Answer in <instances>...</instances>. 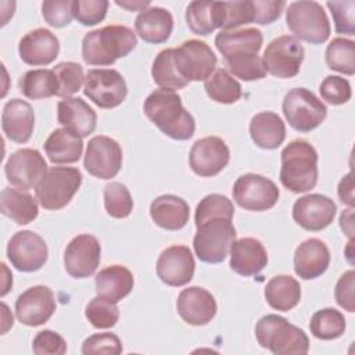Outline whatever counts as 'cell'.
<instances>
[{
  "mask_svg": "<svg viewBox=\"0 0 355 355\" xmlns=\"http://www.w3.org/2000/svg\"><path fill=\"white\" fill-rule=\"evenodd\" d=\"M137 44L136 33L125 25H107L87 32L82 40V57L89 65H111Z\"/></svg>",
  "mask_w": 355,
  "mask_h": 355,
  "instance_id": "3957f363",
  "label": "cell"
},
{
  "mask_svg": "<svg viewBox=\"0 0 355 355\" xmlns=\"http://www.w3.org/2000/svg\"><path fill=\"white\" fill-rule=\"evenodd\" d=\"M143 110L147 118L171 139L187 140L194 135V118L186 111L180 96L173 90H154L144 100Z\"/></svg>",
  "mask_w": 355,
  "mask_h": 355,
  "instance_id": "7a4b0ae2",
  "label": "cell"
},
{
  "mask_svg": "<svg viewBox=\"0 0 355 355\" xmlns=\"http://www.w3.org/2000/svg\"><path fill=\"white\" fill-rule=\"evenodd\" d=\"M236 240V229L232 219L212 218L200 226L193 240L196 255L207 263L222 262Z\"/></svg>",
  "mask_w": 355,
  "mask_h": 355,
  "instance_id": "52a82bcc",
  "label": "cell"
},
{
  "mask_svg": "<svg viewBox=\"0 0 355 355\" xmlns=\"http://www.w3.org/2000/svg\"><path fill=\"white\" fill-rule=\"evenodd\" d=\"M330 263V251L319 239L302 241L294 252V270L304 279H316L326 272Z\"/></svg>",
  "mask_w": 355,
  "mask_h": 355,
  "instance_id": "484cf974",
  "label": "cell"
},
{
  "mask_svg": "<svg viewBox=\"0 0 355 355\" xmlns=\"http://www.w3.org/2000/svg\"><path fill=\"white\" fill-rule=\"evenodd\" d=\"M53 71L57 75V79L60 83L57 96L62 98H69L72 94H75L80 89L86 78L83 75L82 67L72 61L60 62L53 68Z\"/></svg>",
  "mask_w": 355,
  "mask_h": 355,
  "instance_id": "f6af8a7d",
  "label": "cell"
},
{
  "mask_svg": "<svg viewBox=\"0 0 355 355\" xmlns=\"http://www.w3.org/2000/svg\"><path fill=\"white\" fill-rule=\"evenodd\" d=\"M1 214L17 225H26L37 216V202L28 191L22 189H3L0 194Z\"/></svg>",
  "mask_w": 355,
  "mask_h": 355,
  "instance_id": "d6a6232c",
  "label": "cell"
},
{
  "mask_svg": "<svg viewBox=\"0 0 355 355\" xmlns=\"http://www.w3.org/2000/svg\"><path fill=\"white\" fill-rule=\"evenodd\" d=\"M255 22L254 0L222 1V29L234 31L241 25Z\"/></svg>",
  "mask_w": 355,
  "mask_h": 355,
  "instance_id": "7bdbcfd3",
  "label": "cell"
},
{
  "mask_svg": "<svg viewBox=\"0 0 355 355\" xmlns=\"http://www.w3.org/2000/svg\"><path fill=\"white\" fill-rule=\"evenodd\" d=\"M326 62L330 69L354 75L355 73V43L354 40L336 37L326 49Z\"/></svg>",
  "mask_w": 355,
  "mask_h": 355,
  "instance_id": "ab89813d",
  "label": "cell"
},
{
  "mask_svg": "<svg viewBox=\"0 0 355 355\" xmlns=\"http://www.w3.org/2000/svg\"><path fill=\"white\" fill-rule=\"evenodd\" d=\"M44 151L53 164H73L83 151L82 137L62 128L50 133L44 143Z\"/></svg>",
  "mask_w": 355,
  "mask_h": 355,
  "instance_id": "1f68e13d",
  "label": "cell"
},
{
  "mask_svg": "<svg viewBox=\"0 0 355 355\" xmlns=\"http://www.w3.org/2000/svg\"><path fill=\"white\" fill-rule=\"evenodd\" d=\"M233 200L247 211H266L279 200L277 186L268 178L257 173H245L233 184Z\"/></svg>",
  "mask_w": 355,
  "mask_h": 355,
  "instance_id": "8fae6325",
  "label": "cell"
},
{
  "mask_svg": "<svg viewBox=\"0 0 355 355\" xmlns=\"http://www.w3.org/2000/svg\"><path fill=\"white\" fill-rule=\"evenodd\" d=\"M230 151L226 143L216 136L197 140L189 154L193 172L198 176L209 178L218 175L229 162Z\"/></svg>",
  "mask_w": 355,
  "mask_h": 355,
  "instance_id": "ac0fdd59",
  "label": "cell"
},
{
  "mask_svg": "<svg viewBox=\"0 0 355 355\" xmlns=\"http://www.w3.org/2000/svg\"><path fill=\"white\" fill-rule=\"evenodd\" d=\"M337 212L334 201L323 194H308L298 198L293 207L294 220L305 230L319 232L327 227Z\"/></svg>",
  "mask_w": 355,
  "mask_h": 355,
  "instance_id": "44dd1931",
  "label": "cell"
},
{
  "mask_svg": "<svg viewBox=\"0 0 355 355\" xmlns=\"http://www.w3.org/2000/svg\"><path fill=\"white\" fill-rule=\"evenodd\" d=\"M35 114L29 103L12 98L6 103L1 112V128L4 135L15 143H26L33 132Z\"/></svg>",
  "mask_w": 355,
  "mask_h": 355,
  "instance_id": "d4e9b609",
  "label": "cell"
},
{
  "mask_svg": "<svg viewBox=\"0 0 355 355\" xmlns=\"http://www.w3.org/2000/svg\"><path fill=\"white\" fill-rule=\"evenodd\" d=\"M108 6L107 0H73V18L82 25H96L104 19Z\"/></svg>",
  "mask_w": 355,
  "mask_h": 355,
  "instance_id": "bcb514c9",
  "label": "cell"
},
{
  "mask_svg": "<svg viewBox=\"0 0 355 355\" xmlns=\"http://www.w3.org/2000/svg\"><path fill=\"white\" fill-rule=\"evenodd\" d=\"M82 183V173L72 166L49 168L35 187L36 198L44 209L57 211L64 208Z\"/></svg>",
  "mask_w": 355,
  "mask_h": 355,
  "instance_id": "8992f818",
  "label": "cell"
},
{
  "mask_svg": "<svg viewBox=\"0 0 355 355\" xmlns=\"http://www.w3.org/2000/svg\"><path fill=\"white\" fill-rule=\"evenodd\" d=\"M151 75L154 82L161 87V89H168V90H179L183 89L189 82L183 79L173 62V49H165L158 53L153 62L151 68Z\"/></svg>",
  "mask_w": 355,
  "mask_h": 355,
  "instance_id": "74e56055",
  "label": "cell"
},
{
  "mask_svg": "<svg viewBox=\"0 0 355 355\" xmlns=\"http://www.w3.org/2000/svg\"><path fill=\"white\" fill-rule=\"evenodd\" d=\"M283 114L291 128L306 133L318 128L324 121L327 108L308 89L295 87L284 96Z\"/></svg>",
  "mask_w": 355,
  "mask_h": 355,
  "instance_id": "9c48e42d",
  "label": "cell"
},
{
  "mask_svg": "<svg viewBox=\"0 0 355 355\" xmlns=\"http://www.w3.org/2000/svg\"><path fill=\"white\" fill-rule=\"evenodd\" d=\"M284 6L283 0H254L255 24H272L280 17Z\"/></svg>",
  "mask_w": 355,
  "mask_h": 355,
  "instance_id": "db71d44e",
  "label": "cell"
},
{
  "mask_svg": "<svg viewBox=\"0 0 355 355\" xmlns=\"http://www.w3.org/2000/svg\"><path fill=\"white\" fill-rule=\"evenodd\" d=\"M58 122L72 133L86 137L94 132L97 125L96 111L82 98H64L57 105Z\"/></svg>",
  "mask_w": 355,
  "mask_h": 355,
  "instance_id": "4316f807",
  "label": "cell"
},
{
  "mask_svg": "<svg viewBox=\"0 0 355 355\" xmlns=\"http://www.w3.org/2000/svg\"><path fill=\"white\" fill-rule=\"evenodd\" d=\"M340 226L343 229V232L352 239V233H354V223H352V209H345L343 211L341 216H340Z\"/></svg>",
  "mask_w": 355,
  "mask_h": 355,
  "instance_id": "9f6ffc18",
  "label": "cell"
},
{
  "mask_svg": "<svg viewBox=\"0 0 355 355\" xmlns=\"http://www.w3.org/2000/svg\"><path fill=\"white\" fill-rule=\"evenodd\" d=\"M326 6L331 11L336 32L344 35H355V1L354 0H344V1H327Z\"/></svg>",
  "mask_w": 355,
  "mask_h": 355,
  "instance_id": "c3c4849f",
  "label": "cell"
},
{
  "mask_svg": "<svg viewBox=\"0 0 355 355\" xmlns=\"http://www.w3.org/2000/svg\"><path fill=\"white\" fill-rule=\"evenodd\" d=\"M309 329L319 340H334L345 331V318L334 308H324L312 315Z\"/></svg>",
  "mask_w": 355,
  "mask_h": 355,
  "instance_id": "f35d334b",
  "label": "cell"
},
{
  "mask_svg": "<svg viewBox=\"0 0 355 355\" xmlns=\"http://www.w3.org/2000/svg\"><path fill=\"white\" fill-rule=\"evenodd\" d=\"M176 308L180 318L191 326L208 324L218 309L214 295L198 286L182 290L176 301Z\"/></svg>",
  "mask_w": 355,
  "mask_h": 355,
  "instance_id": "7402d4cb",
  "label": "cell"
},
{
  "mask_svg": "<svg viewBox=\"0 0 355 355\" xmlns=\"http://www.w3.org/2000/svg\"><path fill=\"white\" fill-rule=\"evenodd\" d=\"M150 215L157 226L166 230H179L189 222L190 208L183 198L164 194L151 202Z\"/></svg>",
  "mask_w": 355,
  "mask_h": 355,
  "instance_id": "83f0119b",
  "label": "cell"
},
{
  "mask_svg": "<svg viewBox=\"0 0 355 355\" xmlns=\"http://www.w3.org/2000/svg\"><path fill=\"white\" fill-rule=\"evenodd\" d=\"M262 42V32L257 28L220 31L215 36V46L225 57L229 71L243 80H257L266 76L262 58L258 55Z\"/></svg>",
  "mask_w": 355,
  "mask_h": 355,
  "instance_id": "6da1fadb",
  "label": "cell"
},
{
  "mask_svg": "<svg viewBox=\"0 0 355 355\" xmlns=\"http://www.w3.org/2000/svg\"><path fill=\"white\" fill-rule=\"evenodd\" d=\"M7 257L11 265L21 272H36L47 261L46 241L35 232H17L7 245Z\"/></svg>",
  "mask_w": 355,
  "mask_h": 355,
  "instance_id": "5bb4252c",
  "label": "cell"
},
{
  "mask_svg": "<svg viewBox=\"0 0 355 355\" xmlns=\"http://www.w3.org/2000/svg\"><path fill=\"white\" fill-rule=\"evenodd\" d=\"M83 93L100 108H115L126 98L128 86L116 69H89Z\"/></svg>",
  "mask_w": 355,
  "mask_h": 355,
  "instance_id": "4fadbf2b",
  "label": "cell"
},
{
  "mask_svg": "<svg viewBox=\"0 0 355 355\" xmlns=\"http://www.w3.org/2000/svg\"><path fill=\"white\" fill-rule=\"evenodd\" d=\"M135 29L147 43H164L173 29L172 14L162 7H148L136 17Z\"/></svg>",
  "mask_w": 355,
  "mask_h": 355,
  "instance_id": "f1b7e54d",
  "label": "cell"
},
{
  "mask_svg": "<svg viewBox=\"0 0 355 355\" xmlns=\"http://www.w3.org/2000/svg\"><path fill=\"white\" fill-rule=\"evenodd\" d=\"M216 55L211 47L201 40H186L173 49V62L179 75L190 80H205L216 67Z\"/></svg>",
  "mask_w": 355,
  "mask_h": 355,
  "instance_id": "30bf717a",
  "label": "cell"
},
{
  "mask_svg": "<svg viewBox=\"0 0 355 355\" xmlns=\"http://www.w3.org/2000/svg\"><path fill=\"white\" fill-rule=\"evenodd\" d=\"M55 306L54 293L47 286H33L17 298L15 313L22 324L35 327L46 323Z\"/></svg>",
  "mask_w": 355,
  "mask_h": 355,
  "instance_id": "d6986e66",
  "label": "cell"
},
{
  "mask_svg": "<svg viewBox=\"0 0 355 355\" xmlns=\"http://www.w3.org/2000/svg\"><path fill=\"white\" fill-rule=\"evenodd\" d=\"M204 89L211 100L220 104H233L241 97V85L223 68L205 79Z\"/></svg>",
  "mask_w": 355,
  "mask_h": 355,
  "instance_id": "8d00e7d4",
  "label": "cell"
},
{
  "mask_svg": "<svg viewBox=\"0 0 355 355\" xmlns=\"http://www.w3.org/2000/svg\"><path fill=\"white\" fill-rule=\"evenodd\" d=\"M118 6L129 10V11H144L147 10V7L150 6V1H119L116 0L115 1Z\"/></svg>",
  "mask_w": 355,
  "mask_h": 355,
  "instance_id": "6f0895ef",
  "label": "cell"
},
{
  "mask_svg": "<svg viewBox=\"0 0 355 355\" xmlns=\"http://www.w3.org/2000/svg\"><path fill=\"white\" fill-rule=\"evenodd\" d=\"M354 287H355V272L348 270L338 279L334 290L337 304L348 312L355 311Z\"/></svg>",
  "mask_w": 355,
  "mask_h": 355,
  "instance_id": "f5cc1de1",
  "label": "cell"
},
{
  "mask_svg": "<svg viewBox=\"0 0 355 355\" xmlns=\"http://www.w3.org/2000/svg\"><path fill=\"white\" fill-rule=\"evenodd\" d=\"M72 4H73L72 0L43 1L42 14L44 21L54 28H62L68 25L73 18Z\"/></svg>",
  "mask_w": 355,
  "mask_h": 355,
  "instance_id": "f907efd6",
  "label": "cell"
},
{
  "mask_svg": "<svg viewBox=\"0 0 355 355\" xmlns=\"http://www.w3.org/2000/svg\"><path fill=\"white\" fill-rule=\"evenodd\" d=\"M250 135L258 147L273 150L284 141L286 126L277 114L263 111L252 116L250 122Z\"/></svg>",
  "mask_w": 355,
  "mask_h": 355,
  "instance_id": "4dcf8cb0",
  "label": "cell"
},
{
  "mask_svg": "<svg viewBox=\"0 0 355 355\" xmlns=\"http://www.w3.org/2000/svg\"><path fill=\"white\" fill-rule=\"evenodd\" d=\"M255 336L261 347L276 355L306 354L309 349V340L304 330L279 315L262 316L255 326Z\"/></svg>",
  "mask_w": 355,
  "mask_h": 355,
  "instance_id": "5b68a950",
  "label": "cell"
},
{
  "mask_svg": "<svg viewBox=\"0 0 355 355\" xmlns=\"http://www.w3.org/2000/svg\"><path fill=\"white\" fill-rule=\"evenodd\" d=\"M122 166V148L108 136H94L89 140L85 154L86 171L98 179L115 178Z\"/></svg>",
  "mask_w": 355,
  "mask_h": 355,
  "instance_id": "9a60e30c",
  "label": "cell"
},
{
  "mask_svg": "<svg viewBox=\"0 0 355 355\" xmlns=\"http://www.w3.org/2000/svg\"><path fill=\"white\" fill-rule=\"evenodd\" d=\"M122 352V343L118 336L112 333H97L87 337L82 344V354H111L118 355Z\"/></svg>",
  "mask_w": 355,
  "mask_h": 355,
  "instance_id": "681fc988",
  "label": "cell"
},
{
  "mask_svg": "<svg viewBox=\"0 0 355 355\" xmlns=\"http://www.w3.org/2000/svg\"><path fill=\"white\" fill-rule=\"evenodd\" d=\"M286 22L298 39L312 44H320L330 36L329 18L316 1H293L286 11Z\"/></svg>",
  "mask_w": 355,
  "mask_h": 355,
  "instance_id": "ba28073f",
  "label": "cell"
},
{
  "mask_svg": "<svg viewBox=\"0 0 355 355\" xmlns=\"http://www.w3.org/2000/svg\"><path fill=\"white\" fill-rule=\"evenodd\" d=\"M87 320L97 329L114 327L119 319V309L115 302L103 297H94L86 306Z\"/></svg>",
  "mask_w": 355,
  "mask_h": 355,
  "instance_id": "ee69618b",
  "label": "cell"
},
{
  "mask_svg": "<svg viewBox=\"0 0 355 355\" xmlns=\"http://www.w3.org/2000/svg\"><path fill=\"white\" fill-rule=\"evenodd\" d=\"M282 184L293 193H305L318 182V153L305 140H294L282 151Z\"/></svg>",
  "mask_w": 355,
  "mask_h": 355,
  "instance_id": "277c9868",
  "label": "cell"
},
{
  "mask_svg": "<svg viewBox=\"0 0 355 355\" xmlns=\"http://www.w3.org/2000/svg\"><path fill=\"white\" fill-rule=\"evenodd\" d=\"M32 349L37 355H62L67 352V343L58 333L42 330L33 338Z\"/></svg>",
  "mask_w": 355,
  "mask_h": 355,
  "instance_id": "816d5d0a",
  "label": "cell"
},
{
  "mask_svg": "<svg viewBox=\"0 0 355 355\" xmlns=\"http://www.w3.org/2000/svg\"><path fill=\"white\" fill-rule=\"evenodd\" d=\"M60 51V42L57 36L44 28H37L28 32L18 44L21 60L29 65L51 64Z\"/></svg>",
  "mask_w": 355,
  "mask_h": 355,
  "instance_id": "603a6c76",
  "label": "cell"
},
{
  "mask_svg": "<svg viewBox=\"0 0 355 355\" xmlns=\"http://www.w3.org/2000/svg\"><path fill=\"white\" fill-rule=\"evenodd\" d=\"M132 272L121 265H111L101 269L96 276V293L98 297L118 302L133 288Z\"/></svg>",
  "mask_w": 355,
  "mask_h": 355,
  "instance_id": "f546056e",
  "label": "cell"
},
{
  "mask_svg": "<svg viewBox=\"0 0 355 355\" xmlns=\"http://www.w3.org/2000/svg\"><path fill=\"white\" fill-rule=\"evenodd\" d=\"M265 298L273 309L287 312L301 300L300 283L288 275H277L268 282Z\"/></svg>",
  "mask_w": 355,
  "mask_h": 355,
  "instance_id": "e575fe53",
  "label": "cell"
},
{
  "mask_svg": "<svg viewBox=\"0 0 355 355\" xmlns=\"http://www.w3.org/2000/svg\"><path fill=\"white\" fill-rule=\"evenodd\" d=\"M304 47L300 40L290 35L273 39L263 51V67L277 78H293L300 72L304 61Z\"/></svg>",
  "mask_w": 355,
  "mask_h": 355,
  "instance_id": "7c38bea8",
  "label": "cell"
},
{
  "mask_svg": "<svg viewBox=\"0 0 355 355\" xmlns=\"http://www.w3.org/2000/svg\"><path fill=\"white\" fill-rule=\"evenodd\" d=\"M196 262L186 245H171L161 252L157 261V275L168 286L180 287L191 282Z\"/></svg>",
  "mask_w": 355,
  "mask_h": 355,
  "instance_id": "ffe728a7",
  "label": "cell"
},
{
  "mask_svg": "<svg viewBox=\"0 0 355 355\" xmlns=\"http://www.w3.org/2000/svg\"><path fill=\"white\" fill-rule=\"evenodd\" d=\"M186 21L196 35L212 33L222 28V1H191L186 10Z\"/></svg>",
  "mask_w": 355,
  "mask_h": 355,
  "instance_id": "836d02e7",
  "label": "cell"
},
{
  "mask_svg": "<svg viewBox=\"0 0 355 355\" xmlns=\"http://www.w3.org/2000/svg\"><path fill=\"white\" fill-rule=\"evenodd\" d=\"M101 259V247L92 234H78L73 237L64 252V266L69 276L85 279L92 276Z\"/></svg>",
  "mask_w": 355,
  "mask_h": 355,
  "instance_id": "2e32d148",
  "label": "cell"
},
{
  "mask_svg": "<svg viewBox=\"0 0 355 355\" xmlns=\"http://www.w3.org/2000/svg\"><path fill=\"white\" fill-rule=\"evenodd\" d=\"M319 92L322 98L333 105L345 104L352 96L349 82L337 75H330L324 78L319 86Z\"/></svg>",
  "mask_w": 355,
  "mask_h": 355,
  "instance_id": "7dc6e473",
  "label": "cell"
},
{
  "mask_svg": "<svg viewBox=\"0 0 355 355\" xmlns=\"http://www.w3.org/2000/svg\"><path fill=\"white\" fill-rule=\"evenodd\" d=\"M354 184H352V173H347L338 183V197L344 204L354 207Z\"/></svg>",
  "mask_w": 355,
  "mask_h": 355,
  "instance_id": "11a10c76",
  "label": "cell"
},
{
  "mask_svg": "<svg viewBox=\"0 0 355 355\" xmlns=\"http://www.w3.org/2000/svg\"><path fill=\"white\" fill-rule=\"evenodd\" d=\"M234 215L233 202L222 194H208L205 196L196 209V226L212 219V218H226L232 219Z\"/></svg>",
  "mask_w": 355,
  "mask_h": 355,
  "instance_id": "b9f144b4",
  "label": "cell"
},
{
  "mask_svg": "<svg viewBox=\"0 0 355 355\" xmlns=\"http://www.w3.org/2000/svg\"><path fill=\"white\" fill-rule=\"evenodd\" d=\"M268 263L263 244L254 237L234 240L230 247V268L241 276H255Z\"/></svg>",
  "mask_w": 355,
  "mask_h": 355,
  "instance_id": "cb8c5ba5",
  "label": "cell"
},
{
  "mask_svg": "<svg viewBox=\"0 0 355 355\" xmlns=\"http://www.w3.org/2000/svg\"><path fill=\"white\" fill-rule=\"evenodd\" d=\"M7 180L22 190L36 187L44 172L47 162L35 148H22L12 153L4 166Z\"/></svg>",
  "mask_w": 355,
  "mask_h": 355,
  "instance_id": "e0dca14e",
  "label": "cell"
},
{
  "mask_svg": "<svg viewBox=\"0 0 355 355\" xmlns=\"http://www.w3.org/2000/svg\"><path fill=\"white\" fill-rule=\"evenodd\" d=\"M60 83L53 69H32L24 73L19 80L21 93L32 100L57 96Z\"/></svg>",
  "mask_w": 355,
  "mask_h": 355,
  "instance_id": "d590c367",
  "label": "cell"
},
{
  "mask_svg": "<svg viewBox=\"0 0 355 355\" xmlns=\"http://www.w3.org/2000/svg\"><path fill=\"white\" fill-rule=\"evenodd\" d=\"M104 207L112 218H126L133 209V200L128 187L119 182H111L104 187Z\"/></svg>",
  "mask_w": 355,
  "mask_h": 355,
  "instance_id": "60d3db41",
  "label": "cell"
}]
</instances>
